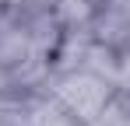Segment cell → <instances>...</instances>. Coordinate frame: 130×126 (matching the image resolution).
<instances>
[{"label": "cell", "instance_id": "7a4b0ae2", "mask_svg": "<svg viewBox=\"0 0 130 126\" xmlns=\"http://www.w3.org/2000/svg\"><path fill=\"white\" fill-rule=\"evenodd\" d=\"M42 126H70V123H67V119H60V116H49Z\"/></svg>", "mask_w": 130, "mask_h": 126}, {"label": "cell", "instance_id": "6da1fadb", "mask_svg": "<svg viewBox=\"0 0 130 126\" xmlns=\"http://www.w3.org/2000/svg\"><path fill=\"white\" fill-rule=\"evenodd\" d=\"M60 98H63V105L77 119H95L99 109L106 105V88L95 81V77H70L60 88Z\"/></svg>", "mask_w": 130, "mask_h": 126}, {"label": "cell", "instance_id": "3957f363", "mask_svg": "<svg viewBox=\"0 0 130 126\" xmlns=\"http://www.w3.org/2000/svg\"><path fill=\"white\" fill-rule=\"evenodd\" d=\"M123 126H130V123H123Z\"/></svg>", "mask_w": 130, "mask_h": 126}]
</instances>
